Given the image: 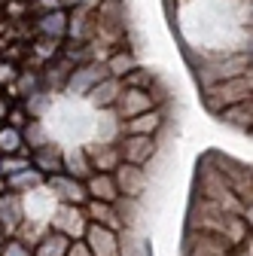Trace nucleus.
I'll list each match as a JSON object with an SVG mask.
<instances>
[{
    "mask_svg": "<svg viewBox=\"0 0 253 256\" xmlns=\"http://www.w3.org/2000/svg\"><path fill=\"white\" fill-rule=\"evenodd\" d=\"M24 168H30V165H28V158H22V156H4V158H0V174H6V177L18 174Z\"/></svg>",
    "mask_w": 253,
    "mask_h": 256,
    "instance_id": "obj_31",
    "label": "nucleus"
},
{
    "mask_svg": "<svg viewBox=\"0 0 253 256\" xmlns=\"http://www.w3.org/2000/svg\"><path fill=\"white\" fill-rule=\"evenodd\" d=\"M250 88H253V80L247 74V76H238V80H226V82H216V86L202 88V101H204V107L210 113L220 116L226 107H235V104L250 101Z\"/></svg>",
    "mask_w": 253,
    "mask_h": 256,
    "instance_id": "obj_4",
    "label": "nucleus"
},
{
    "mask_svg": "<svg viewBox=\"0 0 253 256\" xmlns=\"http://www.w3.org/2000/svg\"><path fill=\"white\" fill-rule=\"evenodd\" d=\"M107 76H113V80H122L125 74H132L134 68H138V58L128 52V49H119V52H113L110 58H107Z\"/></svg>",
    "mask_w": 253,
    "mask_h": 256,
    "instance_id": "obj_24",
    "label": "nucleus"
},
{
    "mask_svg": "<svg viewBox=\"0 0 253 256\" xmlns=\"http://www.w3.org/2000/svg\"><path fill=\"white\" fill-rule=\"evenodd\" d=\"M250 116H253V110H250V101H244V104H235V107H226L223 113H220V119L223 122H229V125H238V128H250Z\"/></svg>",
    "mask_w": 253,
    "mask_h": 256,
    "instance_id": "obj_25",
    "label": "nucleus"
},
{
    "mask_svg": "<svg viewBox=\"0 0 253 256\" xmlns=\"http://www.w3.org/2000/svg\"><path fill=\"white\" fill-rule=\"evenodd\" d=\"M46 189L52 192L61 204H76V208H82V204L88 202L86 186H82L80 180L68 177V174H52V177H46Z\"/></svg>",
    "mask_w": 253,
    "mask_h": 256,
    "instance_id": "obj_10",
    "label": "nucleus"
},
{
    "mask_svg": "<svg viewBox=\"0 0 253 256\" xmlns=\"http://www.w3.org/2000/svg\"><path fill=\"white\" fill-rule=\"evenodd\" d=\"M183 256H235V247L229 241H223V238H216V235L186 229Z\"/></svg>",
    "mask_w": 253,
    "mask_h": 256,
    "instance_id": "obj_6",
    "label": "nucleus"
},
{
    "mask_svg": "<svg viewBox=\"0 0 253 256\" xmlns=\"http://www.w3.org/2000/svg\"><path fill=\"white\" fill-rule=\"evenodd\" d=\"M165 125L162 110H146L134 119H125L122 122V134H140V138H156V132Z\"/></svg>",
    "mask_w": 253,
    "mask_h": 256,
    "instance_id": "obj_18",
    "label": "nucleus"
},
{
    "mask_svg": "<svg viewBox=\"0 0 253 256\" xmlns=\"http://www.w3.org/2000/svg\"><path fill=\"white\" fill-rule=\"evenodd\" d=\"M49 226H52V232L64 235L70 241H82L88 220H86L82 208H76V204H58L55 214H49Z\"/></svg>",
    "mask_w": 253,
    "mask_h": 256,
    "instance_id": "obj_5",
    "label": "nucleus"
},
{
    "mask_svg": "<svg viewBox=\"0 0 253 256\" xmlns=\"http://www.w3.org/2000/svg\"><path fill=\"white\" fill-rule=\"evenodd\" d=\"M116 150H119V158H122L125 165H138V168H144V165H150V158L156 156V138L125 134V138L116 144Z\"/></svg>",
    "mask_w": 253,
    "mask_h": 256,
    "instance_id": "obj_8",
    "label": "nucleus"
},
{
    "mask_svg": "<svg viewBox=\"0 0 253 256\" xmlns=\"http://www.w3.org/2000/svg\"><path fill=\"white\" fill-rule=\"evenodd\" d=\"M61 174H68V177H74V180H80V183H86V177L94 174L82 146H74V150H68V152H61Z\"/></svg>",
    "mask_w": 253,
    "mask_h": 256,
    "instance_id": "obj_20",
    "label": "nucleus"
},
{
    "mask_svg": "<svg viewBox=\"0 0 253 256\" xmlns=\"http://www.w3.org/2000/svg\"><path fill=\"white\" fill-rule=\"evenodd\" d=\"M34 171H40L43 177L61 174V152H58L52 144H46V146H40V150L34 152Z\"/></svg>",
    "mask_w": 253,
    "mask_h": 256,
    "instance_id": "obj_23",
    "label": "nucleus"
},
{
    "mask_svg": "<svg viewBox=\"0 0 253 256\" xmlns=\"http://www.w3.org/2000/svg\"><path fill=\"white\" fill-rule=\"evenodd\" d=\"M37 30L43 37H52V40H61L68 34V12L64 10H52V12H43L40 22H37Z\"/></svg>",
    "mask_w": 253,
    "mask_h": 256,
    "instance_id": "obj_21",
    "label": "nucleus"
},
{
    "mask_svg": "<svg viewBox=\"0 0 253 256\" xmlns=\"http://www.w3.org/2000/svg\"><path fill=\"white\" fill-rule=\"evenodd\" d=\"M82 244L88 247V253H92V256H122L119 232L104 229V226H94V222H88V226H86Z\"/></svg>",
    "mask_w": 253,
    "mask_h": 256,
    "instance_id": "obj_9",
    "label": "nucleus"
},
{
    "mask_svg": "<svg viewBox=\"0 0 253 256\" xmlns=\"http://www.w3.org/2000/svg\"><path fill=\"white\" fill-rule=\"evenodd\" d=\"M113 110H116L119 119L125 122V119H134V116H140V113H146V110H156V107H152V101H150L146 92H140V88H122V94L116 98Z\"/></svg>",
    "mask_w": 253,
    "mask_h": 256,
    "instance_id": "obj_12",
    "label": "nucleus"
},
{
    "mask_svg": "<svg viewBox=\"0 0 253 256\" xmlns=\"http://www.w3.org/2000/svg\"><path fill=\"white\" fill-rule=\"evenodd\" d=\"M86 196L92 202H107V204H116L119 202V189L113 183V174H98L94 171L92 177H86Z\"/></svg>",
    "mask_w": 253,
    "mask_h": 256,
    "instance_id": "obj_15",
    "label": "nucleus"
},
{
    "mask_svg": "<svg viewBox=\"0 0 253 256\" xmlns=\"http://www.w3.org/2000/svg\"><path fill=\"white\" fill-rule=\"evenodd\" d=\"M18 74H16V68H12V64L10 61H0V82H12Z\"/></svg>",
    "mask_w": 253,
    "mask_h": 256,
    "instance_id": "obj_34",
    "label": "nucleus"
},
{
    "mask_svg": "<svg viewBox=\"0 0 253 256\" xmlns=\"http://www.w3.org/2000/svg\"><path fill=\"white\" fill-rule=\"evenodd\" d=\"M152 82H156L152 70H144V68H134L132 74L122 76V88H140V92H146Z\"/></svg>",
    "mask_w": 253,
    "mask_h": 256,
    "instance_id": "obj_28",
    "label": "nucleus"
},
{
    "mask_svg": "<svg viewBox=\"0 0 253 256\" xmlns=\"http://www.w3.org/2000/svg\"><path fill=\"white\" fill-rule=\"evenodd\" d=\"M101 80H107V68H104L101 61H88V64H80V68L70 70L64 88L68 92H76V94H86L92 86H98Z\"/></svg>",
    "mask_w": 253,
    "mask_h": 256,
    "instance_id": "obj_11",
    "label": "nucleus"
},
{
    "mask_svg": "<svg viewBox=\"0 0 253 256\" xmlns=\"http://www.w3.org/2000/svg\"><path fill=\"white\" fill-rule=\"evenodd\" d=\"M0 152L22 156V132L18 128H0Z\"/></svg>",
    "mask_w": 253,
    "mask_h": 256,
    "instance_id": "obj_27",
    "label": "nucleus"
},
{
    "mask_svg": "<svg viewBox=\"0 0 253 256\" xmlns=\"http://www.w3.org/2000/svg\"><path fill=\"white\" fill-rule=\"evenodd\" d=\"M198 202H208V204H214L220 210L235 214L244 222H250V204H244L235 192H232V186L220 177L208 162H202V174H198Z\"/></svg>",
    "mask_w": 253,
    "mask_h": 256,
    "instance_id": "obj_2",
    "label": "nucleus"
},
{
    "mask_svg": "<svg viewBox=\"0 0 253 256\" xmlns=\"http://www.w3.org/2000/svg\"><path fill=\"white\" fill-rule=\"evenodd\" d=\"M28 134H30V140H34V144H30L34 150H40V146H46V144H49V140L43 138V128H40V122H30V125H28Z\"/></svg>",
    "mask_w": 253,
    "mask_h": 256,
    "instance_id": "obj_33",
    "label": "nucleus"
},
{
    "mask_svg": "<svg viewBox=\"0 0 253 256\" xmlns=\"http://www.w3.org/2000/svg\"><path fill=\"white\" fill-rule=\"evenodd\" d=\"M82 214H86V220H88V222H94V226H104V229H113V232H119V229H122L116 208H113V204H107V202H92V198H88V202L82 204Z\"/></svg>",
    "mask_w": 253,
    "mask_h": 256,
    "instance_id": "obj_19",
    "label": "nucleus"
},
{
    "mask_svg": "<svg viewBox=\"0 0 253 256\" xmlns=\"http://www.w3.org/2000/svg\"><path fill=\"white\" fill-rule=\"evenodd\" d=\"M0 256H30V247H24L18 238H10V241H4V247H0Z\"/></svg>",
    "mask_w": 253,
    "mask_h": 256,
    "instance_id": "obj_32",
    "label": "nucleus"
},
{
    "mask_svg": "<svg viewBox=\"0 0 253 256\" xmlns=\"http://www.w3.org/2000/svg\"><path fill=\"white\" fill-rule=\"evenodd\" d=\"M24 122H28V119H24L22 110H12V113H10V128H18V125H24Z\"/></svg>",
    "mask_w": 253,
    "mask_h": 256,
    "instance_id": "obj_36",
    "label": "nucleus"
},
{
    "mask_svg": "<svg viewBox=\"0 0 253 256\" xmlns=\"http://www.w3.org/2000/svg\"><path fill=\"white\" fill-rule=\"evenodd\" d=\"M68 247H70V238H64V235H58V232H46L37 244H34V250H30V256H64L68 253Z\"/></svg>",
    "mask_w": 253,
    "mask_h": 256,
    "instance_id": "obj_22",
    "label": "nucleus"
},
{
    "mask_svg": "<svg viewBox=\"0 0 253 256\" xmlns=\"http://www.w3.org/2000/svg\"><path fill=\"white\" fill-rule=\"evenodd\" d=\"M40 61H49V58H58V40H52V37H40L37 40V46L30 49Z\"/></svg>",
    "mask_w": 253,
    "mask_h": 256,
    "instance_id": "obj_30",
    "label": "nucleus"
},
{
    "mask_svg": "<svg viewBox=\"0 0 253 256\" xmlns=\"http://www.w3.org/2000/svg\"><path fill=\"white\" fill-rule=\"evenodd\" d=\"M46 177L40 174V171H34V168H24V171H18V174H12L10 177V186L12 189H22V186H40Z\"/></svg>",
    "mask_w": 253,
    "mask_h": 256,
    "instance_id": "obj_29",
    "label": "nucleus"
},
{
    "mask_svg": "<svg viewBox=\"0 0 253 256\" xmlns=\"http://www.w3.org/2000/svg\"><path fill=\"white\" fill-rule=\"evenodd\" d=\"M82 150H86V156H88L92 171H98V174H113V171L119 168V162H122L116 144H107V140L92 144V146H82Z\"/></svg>",
    "mask_w": 253,
    "mask_h": 256,
    "instance_id": "obj_13",
    "label": "nucleus"
},
{
    "mask_svg": "<svg viewBox=\"0 0 253 256\" xmlns=\"http://www.w3.org/2000/svg\"><path fill=\"white\" fill-rule=\"evenodd\" d=\"M74 68H76V64H74V61H68L64 55H61V58H58L55 64H49V74H46V82H49V86H55V88H58V86H64Z\"/></svg>",
    "mask_w": 253,
    "mask_h": 256,
    "instance_id": "obj_26",
    "label": "nucleus"
},
{
    "mask_svg": "<svg viewBox=\"0 0 253 256\" xmlns=\"http://www.w3.org/2000/svg\"><path fill=\"white\" fill-rule=\"evenodd\" d=\"M64 256H92V253H88V247H86L82 241H70V247H68Z\"/></svg>",
    "mask_w": 253,
    "mask_h": 256,
    "instance_id": "obj_35",
    "label": "nucleus"
},
{
    "mask_svg": "<svg viewBox=\"0 0 253 256\" xmlns=\"http://www.w3.org/2000/svg\"><path fill=\"white\" fill-rule=\"evenodd\" d=\"M68 34L82 46V43H92V34H94V16L92 10L86 6H74L68 12Z\"/></svg>",
    "mask_w": 253,
    "mask_h": 256,
    "instance_id": "obj_17",
    "label": "nucleus"
},
{
    "mask_svg": "<svg viewBox=\"0 0 253 256\" xmlns=\"http://www.w3.org/2000/svg\"><path fill=\"white\" fill-rule=\"evenodd\" d=\"M189 229L216 235V238L229 241L232 247H241V244L250 241V222H244L235 214L220 210V208H214L208 202H196L192 204V214H189Z\"/></svg>",
    "mask_w": 253,
    "mask_h": 256,
    "instance_id": "obj_1",
    "label": "nucleus"
},
{
    "mask_svg": "<svg viewBox=\"0 0 253 256\" xmlns=\"http://www.w3.org/2000/svg\"><path fill=\"white\" fill-rule=\"evenodd\" d=\"M113 183L119 189V198H134L138 202L146 192V186H150V174H146V168L119 162V168L113 171Z\"/></svg>",
    "mask_w": 253,
    "mask_h": 256,
    "instance_id": "obj_7",
    "label": "nucleus"
},
{
    "mask_svg": "<svg viewBox=\"0 0 253 256\" xmlns=\"http://www.w3.org/2000/svg\"><path fill=\"white\" fill-rule=\"evenodd\" d=\"M119 94H122V80L107 76V80H101L98 86H92V88L86 92V101H88L92 107H98V110H110V107L116 104Z\"/></svg>",
    "mask_w": 253,
    "mask_h": 256,
    "instance_id": "obj_16",
    "label": "nucleus"
},
{
    "mask_svg": "<svg viewBox=\"0 0 253 256\" xmlns=\"http://www.w3.org/2000/svg\"><path fill=\"white\" fill-rule=\"evenodd\" d=\"M24 222V204L16 192H4L0 196V232L4 235H12L18 226Z\"/></svg>",
    "mask_w": 253,
    "mask_h": 256,
    "instance_id": "obj_14",
    "label": "nucleus"
},
{
    "mask_svg": "<svg viewBox=\"0 0 253 256\" xmlns=\"http://www.w3.org/2000/svg\"><path fill=\"white\" fill-rule=\"evenodd\" d=\"M250 49L247 52H232V55H223V58H210L204 64H198V86L208 88V86H216V82H226V80H238V76H247L250 74Z\"/></svg>",
    "mask_w": 253,
    "mask_h": 256,
    "instance_id": "obj_3",
    "label": "nucleus"
},
{
    "mask_svg": "<svg viewBox=\"0 0 253 256\" xmlns=\"http://www.w3.org/2000/svg\"><path fill=\"white\" fill-rule=\"evenodd\" d=\"M4 241H6V235H4V232H0V247H4Z\"/></svg>",
    "mask_w": 253,
    "mask_h": 256,
    "instance_id": "obj_37",
    "label": "nucleus"
}]
</instances>
